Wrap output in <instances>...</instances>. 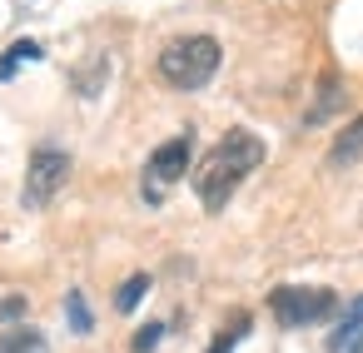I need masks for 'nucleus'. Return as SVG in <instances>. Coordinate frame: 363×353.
Listing matches in <instances>:
<instances>
[{
  "label": "nucleus",
  "mask_w": 363,
  "mask_h": 353,
  "mask_svg": "<svg viewBox=\"0 0 363 353\" xmlns=\"http://www.w3.org/2000/svg\"><path fill=\"white\" fill-rule=\"evenodd\" d=\"M244 333H249V313L239 308V313H229V323H224V328L214 333V343H209V353H234V343H239Z\"/></svg>",
  "instance_id": "obj_9"
},
{
  "label": "nucleus",
  "mask_w": 363,
  "mask_h": 353,
  "mask_svg": "<svg viewBox=\"0 0 363 353\" xmlns=\"http://www.w3.org/2000/svg\"><path fill=\"white\" fill-rule=\"evenodd\" d=\"M65 179H70V155H65V150L40 145V150L30 155V164H26V189H21V204H26V209H45V204L65 189Z\"/></svg>",
  "instance_id": "obj_4"
},
{
  "label": "nucleus",
  "mask_w": 363,
  "mask_h": 353,
  "mask_svg": "<svg viewBox=\"0 0 363 353\" xmlns=\"http://www.w3.org/2000/svg\"><path fill=\"white\" fill-rule=\"evenodd\" d=\"M160 338H164V323H145L130 348H135V353H150V348H160Z\"/></svg>",
  "instance_id": "obj_14"
},
{
  "label": "nucleus",
  "mask_w": 363,
  "mask_h": 353,
  "mask_svg": "<svg viewBox=\"0 0 363 353\" xmlns=\"http://www.w3.org/2000/svg\"><path fill=\"white\" fill-rule=\"evenodd\" d=\"M353 353H363V343H358V348H353Z\"/></svg>",
  "instance_id": "obj_15"
},
{
  "label": "nucleus",
  "mask_w": 363,
  "mask_h": 353,
  "mask_svg": "<svg viewBox=\"0 0 363 353\" xmlns=\"http://www.w3.org/2000/svg\"><path fill=\"white\" fill-rule=\"evenodd\" d=\"M363 155V115L353 120V125H343V135L333 140V150H328V164L338 169V164H353Z\"/></svg>",
  "instance_id": "obj_7"
},
{
  "label": "nucleus",
  "mask_w": 363,
  "mask_h": 353,
  "mask_svg": "<svg viewBox=\"0 0 363 353\" xmlns=\"http://www.w3.org/2000/svg\"><path fill=\"white\" fill-rule=\"evenodd\" d=\"M145 293H150V274H130V279L120 284V293H115V308H120V313H130Z\"/></svg>",
  "instance_id": "obj_11"
},
{
  "label": "nucleus",
  "mask_w": 363,
  "mask_h": 353,
  "mask_svg": "<svg viewBox=\"0 0 363 353\" xmlns=\"http://www.w3.org/2000/svg\"><path fill=\"white\" fill-rule=\"evenodd\" d=\"M363 343V293L348 303V313H343V323L333 328V338H328V353H353Z\"/></svg>",
  "instance_id": "obj_6"
},
{
  "label": "nucleus",
  "mask_w": 363,
  "mask_h": 353,
  "mask_svg": "<svg viewBox=\"0 0 363 353\" xmlns=\"http://www.w3.org/2000/svg\"><path fill=\"white\" fill-rule=\"evenodd\" d=\"M338 100H343V95H338V75H323V90H318V105H313V110H308L303 120H308V125H318V120H323V115H328V110H333Z\"/></svg>",
  "instance_id": "obj_12"
},
{
  "label": "nucleus",
  "mask_w": 363,
  "mask_h": 353,
  "mask_svg": "<svg viewBox=\"0 0 363 353\" xmlns=\"http://www.w3.org/2000/svg\"><path fill=\"white\" fill-rule=\"evenodd\" d=\"M259 164H264V140L249 135V130H229V135L199 159V169H194V189H199L204 209L219 214V209L229 204V194L244 184V174H254Z\"/></svg>",
  "instance_id": "obj_1"
},
{
  "label": "nucleus",
  "mask_w": 363,
  "mask_h": 353,
  "mask_svg": "<svg viewBox=\"0 0 363 353\" xmlns=\"http://www.w3.org/2000/svg\"><path fill=\"white\" fill-rule=\"evenodd\" d=\"M0 353H50L40 328H6L0 333Z\"/></svg>",
  "instance_id": "obj_8"
},
{
  "label": "nucleus",
  "mask_w": 363,
  "mask_h": 353,
  "mask_svg": "<svg viewBox=\"0 0 363 353\" xmlns=\"http://www.w3.org/2000/svg\"><path fill=\"white\" fill-rule=\"evenodd\" d=\"M30 60H40V45L35 40H16L11 50H6V60H0V80H11L21 65H30Z\"/></svg>",
  "instance_id": "obj_10"
},
{
  "label": "nucleus",
  "mask_w": 363,
  "mask_h": 353,
  "mask_svg": "<svg viewBox=\"0 0 363 353\" xmlns=\"http://www.w3.org/2000/svg\"><path fill=\"white\" fill-rule=\"evenodd\" d=\"M189 135H174V140H164L155 155H150V164H145V199L155 204V199H164V189L189 169Z\"/></svg>",
  "instance_id": "obj_5"
},
{
  "label": "nucleus",
  "mask_w": 363,
  "mask_h": 353,
  "mask_svg": "<svg viewBox=\"0 0 363 353\" xmlns=\"http://www.w3.org/2000/svg\"><path fill=\"white\" fill-rule=\"evenodd\" d=\"M219 70V40L209 35H184L160 55V80L174 90H204Z\"/></svg>",
  "instance_id": "obj_2"
},
{
  "label": "nucleus",
  "mask_w": 363,
  "mask_h": 353,
  "mask_svg": "<svg viewBox=\"0 0 363 353\" xmlns=\"http://www.w3.org/2000/svg\"><path fill=\"white\" fill-rule=\"evenodd\" d=\"M269 308H274V318L284 328H308V323H323L338 308V293L333 288H294V284H284V288L269 293Z\"/></svg>",
  "instance_id": "obj_3"
},
{
  "label": "nucleus",
  "mask_w": 363,
  "mask_h": 353,
  "mask_svg": "<svg viewBox=\"0 0 363 353\" xmlns=\"http://www.w3.org/2000/svg\"><path fill=\"white\" fill-rule=\"evenodd\" d=\"M65 313H70L75 333H90V308H85V293H65Z\"/></svg>",
  "instance_id": "obj_13"
}]
</instances>
